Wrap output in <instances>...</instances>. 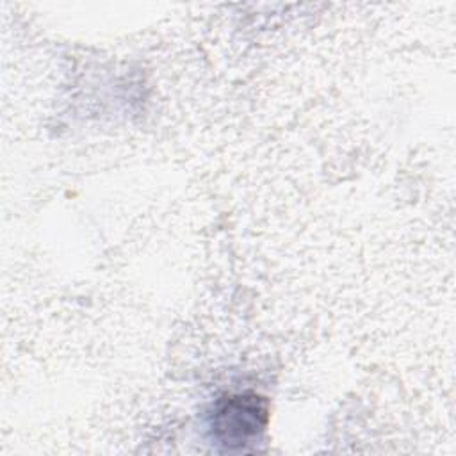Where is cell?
I'll return each instance as SVG.
<instances>
[{
	"mask_svg": "<svg viewBox=\"0 0 456 456\" xmlns=\"http://www.w3.org/2000/svg\"><path fill=\"white\" fill-rule=\"evenodd\" d=\"M267 422V403L258 395H232L214 417V431L228 447L242 445L258 435Z\"/></svg>",
	"mask_w": 456,
	"mask_h": 456,
	"instance_id": "cell-1",
	"label": "cell"
}]
</instances>
